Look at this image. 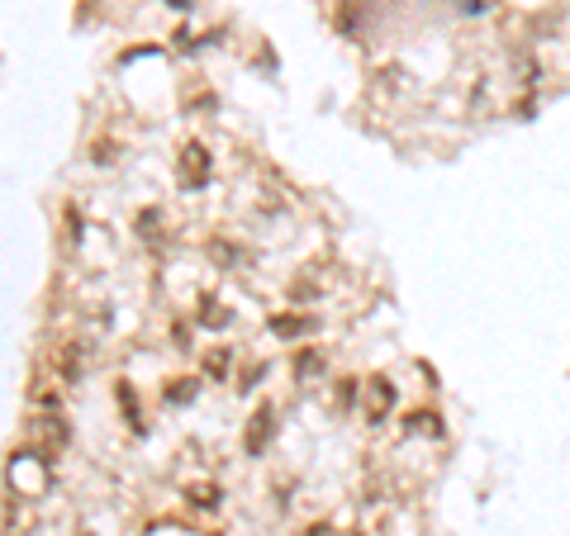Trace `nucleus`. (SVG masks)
Listing matches in <instances>:
<instances>
[{
    "label": "nucleus",
    "mask_w": 570,
    "mask_h": 536,
    "mask_svg": "<svg viewBox=\"0 0 570 536\" xmlns=\"http://www.w3.org/2000/svg\"><path fill=\"white\" fill-rule=\"evenodd\" d=\"M229 318H233V314L223 309V304H209V299L200 304V323H205V328H223Z\"/></svg>",
    "instance_id": "obj_5"
},
{
    "label": "nucleus",
    "mask_w": 570,
    "mask_h": 536,
    "mask_svg": "<svg viewBox=\"0 0 570 536\" xmlns=\"http://www.w3.org/2000/svg\"><path fill=\"white\" fill-rule=\"evenodd\" d=\"M205 176H209V157H205L200 143H190V147L181 152V180H186V186H200Z\"/></svg>",
    "instance_id": "obj_2"
},
{
    "label": "nucleus",
    "mask_w": 570,
    "mask_h": 536,
    "mask_svg": "<svg viewBox=\"0 0 570 536\" xmlns=\"http://www.w3.org/2000/svg\"><path fill=\"white\" fill-rule=\"evenodd\" d=\"M390 404H395V389H390L385 380H371V385H366V413H371V423H381L385 413H390Z\"/></svg>",
    "instance_id": "obj_3"
},
{
    "label": "nucleus",
    "mask_w": 570,
    "mask_h": 536,
    "mask_svg": "<svg viewBox=\"0 0 570 536\" xmlns=\"http://www.w3.org/2000/svg\"><path fill=\"white\" fill-rule=\"evenodd\" d=\"M190 503H195V508H219V489H214V484H209V489L195 484V489H190Z\"/></svg>",
    "instance_id": "obj_6"
},
{
    "label": "nucleus",
    "mask_w": 570,
    "mask_h": 536,
    "mask_svg": "<svg viewBox=\"0 0 570 536\" xmlns=\"http://www.w3.org/2000/svg\"><path fill=\"white\" fill-rule=\"evenodd\" d=\"M314 328V318H295V314H276L272 318V332L276 337H299V332H309Z\"/></svg>",
    "instance_id": "obj_4"
},
{
    "label": "nucleus",
    "mask_w": 570,
    "mask_h": 536,
    "mask_svg": "<svg viewBox=\"0 0 570 536\" xmlns=\"http://www.w3.org/2000/svg\"><path fill=\"white\" fill-rule=\"evenodd\" d=\"M272 437H276V413H272V408H262L257 418H252V432H247V451H252V456H262L266 447H272Z\"/></svg>",
    "instance_id": "obj_1"
},
{
    "label": "nucleus",
    "mask_w": 570,
    "mask_h": 536,
    "mask_svg": "<svg viewBox=\"0 0 570 536\" xmlns=\"http://www.w3.org/2000/svg\"><path fill=\"white\" fill-rule=\"evenodd\" d=\"M167 399L190 404V399H195V380H176V389H167Z\"/></svg>",
    "instance_id": "obj_7"
},
{
    "label": "nucleus",
    "mask_w": 570,
    "mask_h": 536,
    "mask_svg": "<svg viewBox=\"0 0 570 536\" xmlns=\"http://www.w3.org/2000/svg\"><path fill=\"white\" fill-rule=\"evenodd\" d=\"M305 536H328V527H309Z\"/></svg>",
    "instance_id": "obj_9"
},
{
    "label": "nucleus",
    "mask_w": 570,
    "mask_h": 536,
    "mask_svg": "<svg viewBox=\"0 0 570 536\" xmlns=\"http://www.w3.org/2000/svg\"><path fill=\"white\" fill-rule=\"evenodd\" d=\"M414 432H438V423H432V413H414Z\"/></svg>",
    "instance_id": "obj_8"
},
{
    "label": "nucleus",
    "mask_w": 570,
    "mask_h": 536,
    "mask_svg": "<svg viewBox=\"0 0 570 536\" xmlns=\"http://www.w3.org/2000/svg\"><path fill=\"white\" fill-rule=\"evenodd\" d=\"M186 5H190V0H181V10H186Z\"/></svg>",
    "instance_id": "obj_10"
}]
</instances>
